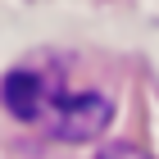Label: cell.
<instances>
[{
  "instance_id": "6da1fadb",
  "label": "cell",
  "mask_w": 159,
  "mask_h": 159,
  "mask_svg": "<svg viewBox=\"0 0 159 159\" xmlns=\"http://www.w3.org/2000/svg\"><path fill=\"white\" fill-rule=\"evenodd\" d=\"M0 96H5V109H9L14 118L37 123V118H46V114L64 100V91H59V82L50 73H41V68H14V73L5 77V86H0Z\"/></svg>"
},
{
  "instance_id": "7a4b0ae2",
  "label": "cell",
  "mask_w": 159,
  "mask_h": 159,
  "mask_svg": "<svg viewBox=\"0 0 159 159\" xmlns=\"http://www.w3.org/2000/svg\"><path fill=\"white\" fill-rule=\"evenodd\" d=\"M109 118H114L109 96H100V91H77V96H64L59 105H55L50 127H55L59 141H91V136H100L109 127Z\"/></svg>"
},
{
  "instance_id": "3957f363",
  "label": "cell",
  "mask_w": 159,
  "mask_h": 159,
  "mask_svg": "<svg viewBox=\"0 0 159 159\" xmlns=\"http://www.w3.org/2000/svg\"><path fill=\"white\" fill-rule=\"evenodd\" d=\"M100 159H150V155H146V150H136V146H105Z\"/></svg>"
}]
</instances>
